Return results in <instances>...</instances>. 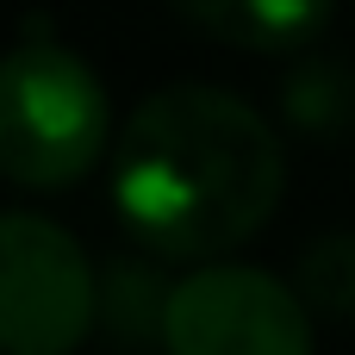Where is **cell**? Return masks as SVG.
Here are the masks:
<instances>
[{
	"mask_svg": "<svg viewBox=\"0 0 355 355\" xmlns=\"http://www.w3.org/2000/svg\"><path fill=\"white\" fill-rule=\"evenodd\" d=\"M287 187L281 131L231 87L175 81L112 144V206L162 262H218L250 243Z\"/></svg>",
	"mask_w": 355,
	"mask_h": 355,
	"instance_id": "6da1fadb",
	"label": "cell"
},
{
	"mask_svg": "<svg viewBox=\"0 0 355 355\" xmlns=\"http://www.w3.org/2000/svg\"><path fill=\"white\" fill-rule=\"evenodd\" d=\"M300 300L318 312V318H355V231H331L318 237L306 256H300V275H293Z\"/></svg>",
	"mask_w": 355,
	"mask_h": 355,
	"instance_id": "ba28073f",
	"label": "cell"
},
{
	"mask_svg": "<svg viewBox=\"0 0 355 355\" xmlns=\"http://www.w3.org/2000/svg\"><path fill=\"white\" fill-rule=\"evenodd\" d=\"M281 119L318 144L355 131V62L337 50H300V62L281 81Z\"/></svg>",
	"mask_w": 355,
	"mask_h": 355,
	"instance_id": "8992f818",
	"label": "cell"
},
{
	"mask_svg": "<svg viewBox=\"0 0 355 355\" xmlns=\"http://www.w3.org/2000/svg\"><path fill=\"white\" fill-rule=\"evenodd\" d=\"M168 355H312V306L268 268L200 262L162 312Z\"/></svg>",
	"mask_w": 355,
	"mask_h": 355,
	"instance_id": "277c9868",
	"label": "cell"
},
{
	"mask_svg": "<svg viewBox=\"0 0 355 355\" xmlns=\"http://www.w3.org/2000/svg\"><path fill=\"white\" fill-rule=\"evenodd\" d=\"M100 318L87 250L44 212L0 218V343L6 355H69Z\"/></svg>",
	"mask_w": 355,
	"mask_h": 355,
	"instance_id": "3957f363",
	"label": "cell"
},
{
	"mask_svg": "<svg viewBox=\"0 0 355 355\" xmlns=\"http://www.w3.org/2000/svg\"><path fill=\"white\" fill-rule=\"evenodd\" d=\"M168 293H175V287H162L156 268H144V262H112V268L100 275V318H106L125 343H150V337L162 343Z\"/></svg>",
	"mask_w": 355,
	"mask_h": 355,
	"instance_id": "52a82bcc",
	"label": "cell"
},
{
	"mask_svg": "<svg viewBox=\"0 0 355 355\" xmlns=\"http://www.w3.org/2000/svg\"><path fill=\"white\" fill-rule=\"evenodd\" d=\"M168 6L193 31L256 56H300L337 19V0H168Z\"/></svg>",
	"mask_w": 355,
	"mask_h": 355,
	"instance_id": "5b68a950",
	"label": "cell"
},
{
	"mask_svg": "<svg viewBox=\"0 0 355 355\" xmlns=\"http://www.w3.org/2000/svg\"><path fill=\"white\" fill-rule=\"evenodd\" d=\"M106 156V87L56 37L25 31L0 69V168L12 187H75Z\"/></svg>",
	"mask_w": 355,
	"mask_h": 355,
	"instance_id": "7a4b0ae2",
	"label": "cell"
}]
</instances>
